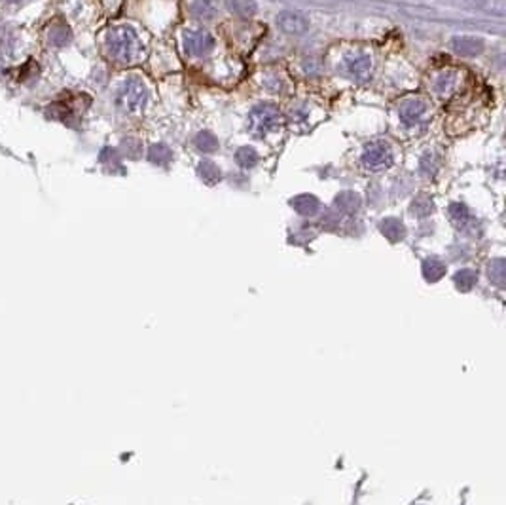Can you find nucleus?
Wrapping results in <instances>:
<instances>
[{
	"mask_svg": "<svg viewBox=\"0 0 506 505\" xmlns=\"http://www.w3.org/2000/svg\"><path fill=\"white\" fill-rule=\"evenodd\" d=\"M106 52L116 63L129 65L139 59L142 48L137 33L127 25H120L114 27L106 37Z\"/></svg>",
	"mask_w": 506,
	"mask_h": 505,
	"instance_id": "f257e3e1",
	"label": "nucleus"
},
{
	"mask_svg": "<svg viewBox=\"0 0 506 505\" xmlns=\"http://www.w3.org/2000/svg\"><path fill=\"white\" fill-rule=\"evenodd\" d=\"M281 120H283V114L275 104H256L249 114V129L254 134V137H264L279 127Z\"/></svg>",
	"mask_w": 506,
	"mask_h": 505,
	"instance_id": "f03ea898",
	"label": "nucleus"
},
{
	"mask_svg": "<svg viewBox=\"0 0 506 505\" xmlns=\"http://www.w3.org/2000/svg\"><path fill=\"white\" fill-rule=\"evenodd\" d=\"M148 101V89L139 78H127L118 89V104L127 112H139Z\"/></svg>",
	"mask_w": 506,
	"mask_h": 505,
	"instance_id": "7ed1b4c3",
	"label": "nucleus"
},
{
	"mask_svg": "<svg viewBox=\"0 0 506 505\" xmlns=\"http://www.w3.org/2000/svg\"><path fill=\"white\" fill-rule=\"evenodd\" d=\"M393 162H395V154L389 143L385 141L370 143L362 154V165L370 171L389 169Z\"/></svg>",
	"mask_w": 506,
	"mask_h": 505,
	"instance_id": "20e7f679",
	"label": "nucleus"
},
{
	"mask_svg": "<svg viewBox=\"0 0 506 505\" xmlns=\"http://www.w3.org/2000/svg\"><path fill=\"white\" fill-rule=\"evenodd\" d=\"M184 48L194 57H203L214 50V38L205 29L186 30L184 33Z\"/></svg>",
	"mask_w": 506,
	"mask_h": 505,
	"instance_id": "39448f33",
	"label": "nucleus"
},
{
	"mask_svg": "<svg viewBox=\"0 0 506 505\" xmlns=\"http://www.w3.org/2000/svg\"><path fill=\"white\" fill-rule=\"evenodd\" d=\"M277 25H279L281 30L286 33V35L300 37V35L308 33L309 19L303 14H298V12H283L277 17Z\"/></svg>",
	"mask_w": 506,
	"mask_h": 505,
	"instance_id": "423d86ee",
	"label": "nucleus"
},
{
	"mask_svg": "<svg viewBox=\"0 0 506 505\" xmlns=\"http://www.w3.org/2000/svg\"><path fill=\"white\" fill-rule=\"evenodd\" d=\"M427 112V101L423 97H408L398 104V114L404 124H415Z\"/></svg>",
	"mask_w": 506,
	"mask_h": 505,
	"instance_id": "0eeeda50",
	"label": "nucleus"
},
{
	"mask_svg": "<svg viewBox=\"0 0 506 505\" xmlns=\"http://www.w3.org/2000/svg\"><path fill=\"white\" fill-rule=\"evenodd\" d=\"M449 46L457 55L461 57H476L484 52V40L476 37H453L449 40Z\"/></svg>",
	"mask_w": 506,
	"mask_h": 505,
	"instance_id": "6e6552de",
	"label": "nucleus"
},
{
	"mask_svg": "<svg viewBox=\"0 0 506 505\" xmlns=\"http://www.w3.org/2000/svg\"><path fill=\"white\" fill-rule=\"evenodd\" d=\"M465 6L497 17H503L506 14V0H465Z\"/></svg>",
	"mask_w": 506,
	"mask_h": 505,
	"instance_id": "1a4fd4ad",
	"label": "nucleus"
},
{
	"mask_svg": "<svg viewBox=\"0 0 506 505\" xmlns=\"http://www.w3.org/2000/svg\"><path fill=\"white\" fill-rule=\"evenodd\" d=\"M345 67L353 76H366L372 68V59L366 53H351L345 57Z\"/></svg>",
	"mask_w": 506,
	"mask_h": 505,
	"instance_id": "9d476101",
	"label": "nucleus"
},
{
	"mask_svg": "<svg viewBox=\"0 0 506 505\" xmlns=\"http://www.w3.org/2000/svg\"><path fill=\"white\" fill-rule=\"evenodd\" d=\"M290 205L294 208L296 213H300V215H315L317 211H319V200H317L313 194H300V196H296L290 200Z\"/></svg>",
	"mask_w": 506,
	"mask_h": 505,
	"instance_id": "9b49d317",
	"label": "nucleus"
},
{
	"mask_svg": "<svg viewBox=\"0 0 506 505\" xmlns=\"http://www.w3.org/2000/svg\"><path fill=\"white\" fill-rule=\"evenodd\" d=\"M227 10L237 17H252L258 12V4L254 0H226Z\"/></svg>",
	"mask_w": 506,
	"mask_h": 505,
	"instance_id": "f8f14e48",
	"label": "nucleus"
},
{
	"mask_svg": "<svg viewBox=\"0 0 506 505\" xmlns=\"http://www.w3.org/2000/svg\"><path fill=\"white\" fill-rule=\"evenodd\" d=\"M198 173L199 177H201V181L207 183V185H216V183L222 178L221 167L216 164H213V162H209V160H203V162L199 164Z\"/></svg>",
	"mask_w": 506,
	"mask_h": 505,
	"instance_id": "ddd939ff",
	"label": "nucleus"
},
{
	"mask_svg": "<svg viewBox=\"0 0 506 505\" xmlns=\"http://www.w3.org/2000/svg\"><path fill=\"white\" fill-rule=\"evenodd\" d=\"M449 217L459 228H467V224L474 223V217L470 215V211L467 209V205L462 203H451L449 205Z\"/></svg>",
	"mask_w": 506,
	"mask_h": 505,
	"instance_id": "4468645a",
	"label": "nucleus"
},
{
	"mask_svg": "<svg viewBox=\"0 0 506 505\" xmlns=\"http://www.w3.org/2000/svg\"><path fill=\"white\" fill-rule=\"evenodd\" d=\"M258 152L252 147H241L235 152V162L241 165L243 169H252L258 164Z\"/></svg>",
	"mask_w": 506,
	"mask_h": 505,
	"instance_id": "2eb2a0df",
	"label": "nucleus"
},
{
	"mask_svg": "<svg viewBox=\"0 0 506 505\" xmlns=\"http://www.w3.org/2000/svg\"><path fill=\"white\" fill-rule=\"evenodd\" d=\"M194 145L198 147L201 152H207V154H211V152H216L218 150V139L214 137L211 131H201V134L196 135V139H194Z\"/></svg>",
	"mask_w": 506,
	"mask_h": 505,
	"instance_id": "dca6fc26",
	"label": "nucleus"
},
{
	"mask_svg": "<svg viewBox=\"0 0 506 505\" xmlns=\"http://www.w3.org/2000/svg\"><path fill=\"white\" fill-rule=\"evenodd\" d=\"M191 12L196 17H201V19H213L214 14H216V6H214L213 0H194Z\"/></svg>",
	"mask_w": 506,
	"mask_h": 505,
	"instance_id": "f3484780",
	"label": "nucleus"
},
{
	"mask_svg": "<svg viewBox=\"0 0 506 505\" xmlns=\"http://www.w3.org/2000/svg\"><path fill=\"white\" fill-rule=\"evenodd\" d=\"M382 232L387 238L396 241V239L404 238V224L396 219H387L382 223Z\"/></svg>",
	"mask_w": 506,
	"mask_h": 505,
	"instance_id": "a211bd4d",
	"label": "nucleus"
},
{
	"mask_svg": "<svg viewBox=\"0 0 506 505\" xmlns=\"http://www.w3.org/2000/svg\"><path fill=\"white\" fill-rule=\"evenodd\" d=\"M336 205L341 209V211L351 213V211H355V209H359L360 198L357 196V194H353V192H344V194H339V196L336 198Z\"/></svg>",
	"mask_w": 506,
	"mask_h": 505,
	"instance_id": "6ab92c4d",
	"label": "nucleus"
},
{
	"mask_svg": "<svg viewBox=\"0 0 506 505\" xmlns=\"http://www.w3.org/2000/svg\"><path fill=\"white\" fill-rule=\"evenodd\" d=\"M171 158H173V154H171V150H169V147H165V145H154V147L150 149V160H152L154 164L165 165L171 162Z\"/></svg>",
	"mask_w": 506,
	"mask_h": 505,
	"instance_id": "aec40b11",
	"label": "nucleus"
},
{
	"mask_svg": "<svg viewBox=\"0 0 506 505\" xmlns=\"http://www.w3.org/2000/svg\"><path fill=\"white\" fill-rule=\"evenodd\" d=\"M433 209H434L433 200H431L429 196H425V194H421L418 200L411 203V211L419 217H425L429 215V213H433Z\"/></svg>",
	"mask_w": 506,
	"mask_h": 505,
	"instance_id": "412c9836",
	"label": "nucleus"
},
{
	"mask_svg": "<svg viewBox=\"0 0 506 505\" xmlns=\"http://www.w3.org/2000/svg\"><path fill=\"white\" fill-rule=\"evenodd\" d=\"M12 46H14L12 33L6 27H0V57H6L8 53L12 52Z\"/></svg>",
	"mask_w": 506,
	"mask_h": 505,
	"instance_id": "4be33fe9",
	"label": "nucleus"
},
{
	"mask_svg": "<svg viewBox=\"0 0 506 505\" xmlns=\"http://www.w3.org/2000/svg\"><path fill=\"white\" fill-rule=\"evenodd\" d=\"M444 272V266H442L438 260H427L425 262V274L431 277V279H438Z\"/></svg>",
	"mask_w": 506,
	"mask_h": 505,
	"instance_id": "5701e85b",
	"label": "nucleus"
},
{
	"mask_svg": "<svg viewBox=\"0 0 506 505\" xmlns=\"http://www.w3.org/2000/svg\"><path fill=\"white\" fill-rule=\"evenodd\" d=\"M453 82H455L453 73H444V75H440V78L436 80V91H440V93L448 91V89H451Z\"/></svg>",
	"mask_w": 506,
	"mask_h": 505,
	"instance_id": "b1692460",
	"label": "nucleus"
},
{
	"mask_svg": "<svg viewBox=\"0 0 506 505\" xmlns=\"http://www.w3.org/2000/svg\"><path fill=\"white\" fill-rule=\"evenodd\" d=\"M6 2H17V0H6Z\"/></svg>",
	"mask_w": 506,
	"mask_h": 505,
	"instance_id": "393cba45",
	"label": "nucleus"
}]
</instances>
